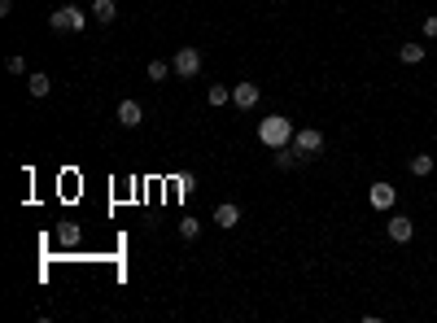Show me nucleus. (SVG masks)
I'll return each mask as SVG.
<instances>
[{"label":"nucleus","instance_id":"obj_3","mask_svg":"<svg viewBox=\"0 0 437 323\" xmlns=\"http://www.w3.org/2000/svg\"><path fill=\"white\" fill-rule=\"evenodd\" d=\"M171 66H175L180 79H197V75H202V53H197V49H180Z\"/></svg>","mask_w":437,"mask_h":323},{"label":"nucleus","instance_id":"obj_13","mask_svg":"<svg viewBox=\"0 0 437 323\" xmlns=\"http://www.w3.org/2000/svg\"><path fill=\"white\" fill-rule=\"evenodd\" d=\"M92 14H97V22H114V18H118V5H114V0H97V5H92Z\"/></svg>","mask_w":437,"mask_h":323},{"label":"nucleus","instance_id":"obj_11","mask_svg":"<svg viewBox=\"0 0 437 323\" xmlns=\"http://www.w3.org/2000/svg\"><path fill=\"white\" fill-rule=\"evenodd\" d=\"M424 53H429V49H424V44H403V49H398V57H403L407 66H416V62H424Z\"/></svg>","mask_w":437,"mask_h":323},{"label":"nucleus","instance_id":"obj_14","mask_svg":"<svg viewBox=\"0 0 437 323\" xmlns=\"http://www.w3.org/2000/svg\"><path fill=\"white\" fill-rule=\"evenodd\" d=\"M206 101H210V105H228V101H232V88H223V83H215V88L206 92Z\"/></svg>","mask_w":437,"mask_h":323},{"label":"nucleus","instance_id":"obj_20","mask_svg":"<svg viewBox=\"0 0 437 323\" xmlns=\"http://www.w3.org/2000/svg\"><path fill=\"white\" fill-rule=\"evenodd\" d=\"M433 53H437V44H433Z\"/></svg>","mask_w":437,"mask_h":323},{"label":"nucleus","instance_id":"obj_7","mask_svg":"<svg viewBox=\"0 0 437 323\" xmlns=\"http://www.w3.org/2000/svg\"><path fill=\"white\" fill-rule=\"evenodd\" d=\"M368 201H372V210H394V201H398V193L389 184H372V193H368Z\"/></svg>","mask_w":437,"mask_h":323},{"label":"nucleus","instance_id":"obj_12","mask_svg":"<svg viewBox=\"0 0 437 323\" xmlns=\"http://www.w3.org/2000/svg\"><path fill=\"white\" fill-rule=\"evenodd\" d=\"M407 166H411V175H420V179H424V175H433V158H429V153H416V158H411Z\"/></svg>","mask_w":437,"mask_h":323},{"label":"nucleus","instance_id":"obj_8","mask_svg":"<svg viewBox=\"0 0 437 323\" xmlns=\"http://www.w3.org/2000/svg\"><path fill=\"white\" fill-rule=\"evenodd\" d=\"M118 123H123V127H140V123H145L140 101H123V105H118Z\"/></svg>","mask_w":437,"mask_h":323},{"label":"nucleus","instance_id":"obj_10","mask_svg":"<svg viewBox=\"0 0 437 323\" xmlns=\"http://www.w3.org/2000/svg\"><path fill=\"white\" fill-rule=\"evenodd\" d=\"M49 88H53V79H49V75H40V70H35V75L27 79V92H31V97H49Z\"/></svg>","mask_w":437,"mask_h":323},{"label":"nucleus","instance_id":"obj_4","mask_svg":"<svg viewBox=\"0 0 437 323\" xmlns=\"http://www.w3.org/2000/svg\"><path fill=\"white\" fill-rule=\"evenodd\" d=\"M293 149H298V158H315V153L324 149V136L315 127H302L298 136H293Z\"/></svg>","mask_w":437,"mask_h":323},{"label":"nucleus","instance_id":"obj_17","mask_svg":"<svg viewBox=\"0 0 437 323\" xmlns=\"http://www.w3.org/2000/svg\"><path fill=\"white\" fill-rule=\"evenodd\" d=\"M197 232H202V223H197V219H184V223H180V236H184V241H193Z\"/></svg>","mask_w":437,"mask_h":323},{"label":"nucleus","instance_id":"obj_19","mask_svg":"<svg viewBox=\"0 0 437 323\" xmlns=\"http://www.w3.org/2000/svg\"><path fill=\"white\" fill-rule=\"evenodd\" d=\"M424 35H429V40H437V14L424 18Z\"/></svg>","mask_w":437,"mask_h":323},{"label":"nucleus","instance_id":"obj_15","mask_svg":"<svg viewBox=\"0 0 437 323\" xmlns=\"http://www.w3.org/2000/svg\"><path fill=\"white\" fill-rule=\"evenodd\" d=\"M79 236H84V232H79V227H75V223H66V227H62V232H57V241H62V245L70 249V245H79Z\"/></svg>","mask_w":437,"mask_h":323},{"label":"nucleus","instance_id":"obj_6","mask_svg":"<svg viewBox=\"0 0 437 323\" xmlns=\"http://www.w3.org/2000/svg\"><path fill=\"white\" fill-rule=\"evenodd\" d=\"M411 236H416V223L407 219V214H394L389 219V241H398V245H407Z\"/></svg>","mask_w":437,"mask_h":323},{"label":"nucleus","instance_id":"obj_16","mask_svg":"<svg viewBox=\"0 0 437 323\" xmlns=\"http://www.w3.org/2000/svg\"><path fill=\"white\" fill-rule=\"evenodd\" d=\"M171 70H175V66H167V62H149V79H153V83H162V79L171 75Z\"/></svg>","mask_w":437,"mask_h":323},{"label":"nucleus","instance_id":"obj_1","mask_svg":"<svg viewBox=\"0 0 437 323\" xmlns=\"http://www.w3.org/2000/svg\"><path fill=\"white\" fill-rule=\"evenodd\" d=\"M293 136H298L293 123H289V118H280V114H271V118L258 123V140H263L267 149H285V145H293Z\"/></svg>","mask_w":437,"mask_h":323},{"label":"nucleus","instance_id":"obj_9","mask_svg":"<svg viewBox=\"0 0 437 323\" xmlns=\"http://www.w3.org/2000/svg\"><path fill=\"white\" fill-rule=\"evenodd\" d=\"M215 223H219V227H228V232H232V227L241 223V206H232V201H223V206L215 210Z\"/></svg>","mask_w":437,"mask_h":323},{"label":"nucleus","instance_id":"obj_18","mask_svg":"<svg viewBox=\"0 0 437 323\" xmlns=\"http://www.w3.org/2000/svg\"><path fill=\"white\" fill-rule=\"evenodd\" d=\"M5 66H9V75H27V62H22V57H9Z\"/></svg>","mask_w":437,"mask_h":323},{"label":"nucleus","instance_id":"obj_5","mask_svg":"<svg viewBox=\"0 0 437 323\" xmlns=\"http://www.w3.org/2000/svg\"><path fill=\"white\" fill-rule=\"evenodd\" d=\"M258 97H263V92H258V83H236V88H232L236 110H254V105H258Z\"/></svg>","mask_w":437,"mask_h":323},{"label":"nucleus","instance_id":"obj_2","mask_svg":"<svg viewBox=\"0 0 437 323\" xmlns=\"http://www.w3.org/2000/svg\"><path fill=\"white\" fill-rule=\"evenodd\" d=\"M49 27L53 31H84L88 27V14L79 5H62L57 14H49Z\"/></svg>","mask_w":437,"mask_h":323}]
</instances>
